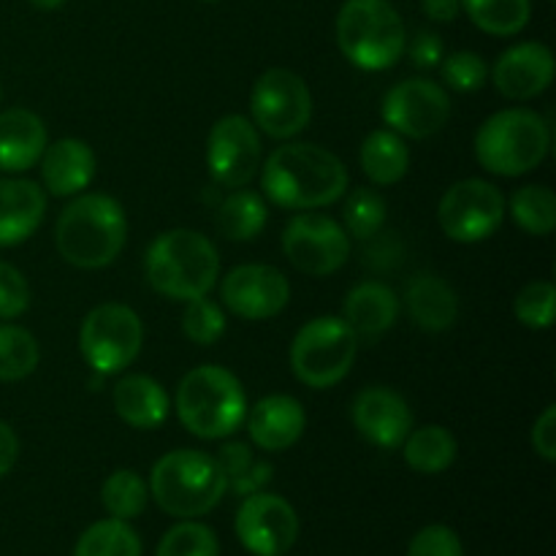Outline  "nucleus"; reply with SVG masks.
Masks as SVG:
<instances>
[{"instance_id":"41","label":"nucleus","mask_w":556,"mask_h":556,"mask_svg":"<svg viewBox=\"0 0 556 556\" xmlns=\"http://www.w3.org/2000/svg\"><path fill=\"white\" fill-rule=\"evenodd\" d=\"M532 448L543 462H556V407L548 405L532 427Z\"/></svg>"},{"instance_id":"27","label":"nucleus","mask_w":556,"mask_h":556,"mask_svg":"<svg viewBox=\"0 0 556 556\" xmlns=\"http://www.w3.org/2000/svg\"><path fill=\"white\" fill-rule=\"evenodd\" d=\"M400 448L410 470L421 472V476H440L454 465L456 454H459L456 438L440 424H427V427L418 429L413 427Z\"/></svg>"},{"instance_id":"42","label":"nucleus","mask_w":556,"mask_h":556,"mask_svg":"<svg viewBox=\"0 0 556 556\" xmlns=\"http://www.w3.org/2000/svg\"><path fill=\"white\" fill-rule=\"evenodd\" d=\"M445 58L443 38L432 30H421L410 41V60L416 68H434Z\"/></svg>"},{"instance_id":"44","label":"nucleus","mask_w":556,"mask_h":556,"mask_svg":"<svg viewBox=\"0 0 556 556\" xmlns=\"http://www.w3.org/2000/svg\"><path fill=\"white\" fill-rule=\"evenodd\" d=\"M271 476H275V467H271L269 462H253L242 476L228 481V489H231L237 497H248V494L264 492L266 483L271 481Z\"/></svg>"},{"instance_id":"19","label":"nucleus","mask_w":556,"mask_h":556,"mask_svg":"<svg viewBox=\"0 0 556 556\" xmlns=\"http://www.w3.org/2000/svg\"><path fill=\"white\" fill-rule=\"evenodd\" d=\"M248 434L253 445L266 454H280L296 445L307 429V413L302 402L288 394H269L248 407Z\"/></svg>"},{"instance_id":"39","label":"nucleus","mask_w":556,"mask_h":556,"mask_svg":"<svg viewBox=\"0 0 556 556\" xmlns=\"http://www.w3.org/2000/svg\"><path fill=\"white\" fill-rule=\"evenodd\" d=\"M30 307V286L14 264L0 261V320H14Z\"/></svg>"},{"instance_id":"40","label":"nucleus","mask_w":556,"mask_h":556,"mask_svg":"<svg viewBox=\"0 0 556 556\" xmlns=\"http://www.w3.org/2000/svg\"><path fill=\"white\" fill-rule=\"evenodd\" d=\"M407 556H465V548L451 527L429 525L413 538Z\"/></svg>"},{"instance_id":"37","label":"nucleus","mask_w":556,"mask_h":556,"mask_svg":"<svg viewBox=\"0 0 556 556\" xmlns=\"http://www.w3.org/2000/svg\"><path fill=\"white\" fill-rule=\"evenodd\" d=\"M182 334L201 348L215 345L226 334V313H223L220 304L210 302L206 296L185 302Z\"/></svg>"},{"instance_id":"35","label":"nucleus","mask_w":556,"mask_h":556,"mask_svg":"<svg viewBox=\"0 0 556 556\" xmlns=\"http://www.w3.org/2000/svg\"><path fill=\"white\" fill-rule=\"evenodd\" d=\"M220 543H217L215 530L193 519H182L174 525L157 543L155 556H217Z\"/></svg>"},{"instance_id":"9","label":"nucleus","mask_w":556,"mask_h":556,"mask_svg":"<svg viewBox=\"0 0 556 556\" xmlns=\"http://www.w3.org/2000/svg\"><path fill=\"white\" fill-rule=\"evenodd\" d=\"M144 348V324L128 304L106 302L87 313L79 329V353L92 372L123 375Z\"/></svg>"},{"instance_id":"14","label":"nucleus","mask_w":556,"mask_h":556,"mask_svg":"<svg viewBox=\"0 0 556 556\" xmlns=\"http://www.w3.org/2000/svg\"><path fill=\"white\" fill-rule=\"evenodd\" d=\"M261 134L244 114H226L206 136V168L223 188H248L261 172Z\"/></svg>"},{"instance_id":"4","label":"nucleus","mask_w":556,"mask_h":556,"mask_svg":"<svg viewBox=\"0 0 556 556\" xmlns=\"http://www.w3.org/2000/svg\"><path fill=\"white\" fill-rule=\"evenodd\" d=\"M174 407L193 438L226 440L244 424L248 394L231 369L220 364H201L179 380Z\"/></svg>"},{"instance_id":"12","label":"nucleus","mask_w":556,"mask_h":556,"mask_svg":"<svg viewBox=\"0 0 556 556\" xmlns=\"http://www.w3.org/2000/svg\"><path fill=\"white\" fill-rule=\"evenodd\" d=\"M282 253L288 264L309 277H329L345 266L351 237L345 228L320 212H299L282 231Z\"/></svg>"},{"instance_id":"3","label":"nucleus","mask_w":556,"mask_h":556,"mask_svg":"<svg viewBox=\"0 0 556 556\" xmlns=\"http://www.w3.org/2000/svg\"><path fill=\"white\" fill-rule=\"evenodd\" d=\"M144 275L152 291L174 302L210 296L220 277V253L215 242L193 228L157 233L144 255Z\"/></svg>"},{"instance_id":"15","label":"nucleus","mask_w":556,"mask_h":556,"mask_svg":"<svg viewBox=\"0 0 556 556\" xmlns=\"http://www.w3.org/2000/svg\"><path fill=\"white\" fill-rule=\"evenodd\" d=\"M237 538L250 554L282 556L299 538V516L280 494L255 492L237 510Z\"/></svg>"},{"instance_id":"28","label":"nucleus","mask_w":556,"mask_h":556,"mask_svg":"<svg viewBox=\"0 0 556 556\" xmlns=\"http://www.w3.org/2000/svg\"><path fill=\"white\" fill-rule=\"evenodd\" d=\"M266 220H269L266 201L253 190L239 188L217 210V231L231 242H250V239L261 237Z\"/></svg>"},{"instance_id":"13","label":"nucleus","mask_w":556,"mask_h":556,"mask_svg":"<svg viewBox=\"0 0 556 556\" xmlns=\"http://www.w3.org/2000/svg\"><path fill=\"white\" fill-rule=\"evenodd\" d=\"M380 117L402 139H429L451 119V96L424 76L396 81L380 101Z\"/></svg>"},{"instance_id":"26","label":"nucleus","mask_w":556,"mask_h":556,"mask_svg":"<svg viewBox=\"0 0 556 556\" xmlns=\"http://www.w3.org/2000/svg\"><path fill=\"white\" fill-rule=\"evenodd\" d=\"M358 163L369 182L386 188V185H396L405 179L407 168H410V150L400 134H394L391 128H378L364 139L362 150H358Z\"/></svg>"},{"instance_id":"49","label":"nucleus","mask_w":556,"mask_h":556,"mask_svg":"<svg viewBox=\"0 0 556 556\" xmlns=\"http://www.w3.org/2000/svg\"><path fill=\"white\" fill-rule=\"evenodd\" d=\"M0 101H3V87H0Z\"/></svg>"},{"instance_id":"29","label":"nucleus","mask_w":556,"mask_h":556,"mask_svg":"<svg viewBox=\"0 0 556 556\" xmlns=\"http://www.w3.org/2000/svg\"><path fill=\"white\" fill-rule=\"evenodd\" d=\"M462 11L478 30L510 38L530 25L532 0H462Z\"/></svg>"},{"instance_id":"16","label":"nucleus","mask_w":556,"mask_h":556,"mask_svg":"<svg viewBox=\"0 0 556 556\" xmlns=\"http://www.w3.org/2000/svg\"><path fill=\"white\" fill-rule=\"evenodd\" d=\"M220 299L242 320H269L286 309L291 282L269 264H239L223 277Z\"/></svg>"},{"instance_id":"45","label":"nucleus","mask_w":556,"mask_h":556,"mask_svg":"<svg viewBox=\"0 0 556 556\" xmlns=\"http://www.w3.org/2000/svg\"><path fill=\"white\" fill-rule=\"evenodd\" d=\"M20 459V438L5 421H0V478L9 476Z\"/></svg>"},{"instance_id":"24","label":"nucleus","mask_w":556,"mask_h":556,"mask_svg":"<svg viewBox=\"0 0 556 556\" xmlns=\"http://www.w3.org/2000/svg\"><path fill=\"white\" fill-rule=\"evenodd\" d=\"M407 313L410 320L424 331H445L456 324L459 318V296H456L454 286L445 282L438 275H421L413 277L407 282Z\"/></svg>"},{"instance_id":"33","label":"nucleus","mask_w":556,"mask_h":556,"mask_svg":"<svg viewBox=\"0 0 556 556\" xmlns=\"http://www.w3.org/2000/svg\"><path fill=\"white\" fill-rule=\"evenodd\" d=\"M147 500H150V486L136 470H114L103 481L101 503L112 519L130 521L144 514Z\"/></svg>"},{"instance_id":"47","label":"nucleus","mask_w":556,"mask_h":556,"mask_svg":"<svg viewBox=\"0 0 556 556\" xmlns=\"http://www.w3.org/2000/svg\"><path fill=\"white\" fill-rule=\"evenodd\" d=\"M30 5H36L38 11H58L60 5H65L68 0H27Z\"/></svg>"},{"instance_id":"30","label":"nucleus","mask_w":556,"mask_h":556,"mask_svg":"<svg viewBox=\"0 0 556 556\" xmlns=\"http://www.w3.org/2000/svg\"><path fill=\"white\" fill-rule=\"evenodd\" d=\"M505 212L530 237H548L556 226V195L548 185H525L505 201Z\"/></svg>"},{"instance_id":"31","label":"nucleus","mask_w":556,"mask_h":556,"mask_svg":"<svg viewBox=\"0 0 556 556\" xmlns=\"http://www.w3.org/2000/svg\"><path fill=\"white\" fill-rule=\"evenodd\" d=\"M74 556H141V541L128 521L103 519L81 532Z\"/></svg>"},{"instance_id":"43","label":"nucleus","mask_w":556,"mask_h":556,"mask_svg":"<svg viewBox=\"0 0 556 556\" xmlns=\"http://www.w3.org/2000/svg\"><path fill=\"white\" fill-rule=\"evenodd\" d=\"M215 462L220 465L226 481H233V478L242 476V472L248 470L255 459H253V451H250L248 443H237V440H231V443L220 445Z\"/></svg>"},{"instance_id":"23","label":"nucleus","mask_w":556,"mask_h":556,"mask_svg":"<svg viewBox=\"0 0 556 556\" xmlns=\"http://www.w3.org/2000/svg\"><path fill=\"white\" fill-rule=\"evenodd\" d=\"M112 405L123 424L139 432H152L166 424L168 410H172L166 389L150 375H123L114 383Z\"/></svg>"},{"instance_id":"48","label":"nucleus","mask_w":556,"mask_h":556,"mask_svg":"<svg viewBox=\"0 0 556 556\" xmlns=\"http://www.w3.org/2000/svg\"><path fill=\"white\" fill-rule=\"evenodd\" d=\"M201 3H217V0H201Z\"/></svg>"},{"instance_id":"1","label":"nucleus","mask_w":556,"mask_h":556,"mask_svg":"<svg viewBox=\"0 0 556 556\" xmlns=\"http://www.w3.org/2000/svg\"><path fill=\"white\" fill-rule=\"evenodd\" d=\"M348 182L345 163L309 141L277 147L261 166V190L282 210H324L345 195Z\"/></svg>"},{"instance_id":"22","label":"nucleus","mask_w":556,"mask_h":556,"mask_svg":"<svg viewBox=\"0 0 556 556\" xmlns=\"http://www.w3.org/2000/svg\"><path fill=\"white\" fill-rule=\"evenodd\" d=\"M47 144V125L36 112L20 106L0 112V172H27L41 161Z\"/></svg>"},{"instance_id":"5","label":"nucleus","mask_w":556,"mask_h":556,"mask_svg":"<svg viewBox=\"0 0 556 556\" xmlns=\"http://www.w3.org/2000/svg\"><path fill=\"white\" fill-rule=\"evenodd\" d=\"M337 47L367 74L394 68L407 49V30L389 0H345L334 22Z\"/></svg>"},{"instance_id":"2","label":"nucleus","mask_w":556,"mask_h":556,"mask_svg":"<svg viewBox=\"0 0 556 556\" xmlns=\"http://www.w3.org/2000/svg\"><path fill=\"white\" fill-rule=\"evenodd\" d=\"M128 239L123 204L106 193H79L58 217L54 244L65 264L103 269L114 264Z\"/></svg>"},{"instance_id":"6","label":"nucleus","mask_w":556,"mask_h":556,"mask_svg":"<svg viewBox=\"0 0 556 556\" xmlns=\"http://www.w3.org/2000/svg\"><path fill=\"white\" fill-rule=\"evenodd\" d=\"M150 494L163 514L174 519H199L220 505L228 481L215 456L195 448L163 454L150 472Z\"/></svg>"},{"instance_id":"21","label":"nucleus","mask_w":556,"mask_h":556,"mask_svg":"<svg viewBox=\"0 0 556 556\" xmlns=\"http://www.w3.org/2000/svg\"><path fill=\"white\" fill-rule=\"evenodd\" d=\"M47 193L38 182L22 177L0 179V248L30 239L43 223Z\"/></svg>"},{"instance_id":"10","label":"nucleus","mask_w":556,"mask_h":556,"mask_svg":"<svg viewBox=\"0 0 556 556\" xmlns=\"http://www.w3.org/2000/svg\"><path fill=\"white\" fill-rule=\"evenodd\" d=\"M253 125L271 139H293L313 119V92L307 81L288 68H269L250 90Z\"/></svg>"},{"instance_id":"7","label":"nucleus","mask_w":556,"mask_h":556,"mask_svg":"<svg viewBox=\"0 0 556 556\" xmlns=\"http://www.w3.org/2000/svg\"><path fill=\"white\" fill-rule=\"evenodd\" d=\"M552 150V128L532 109H503L481 123L476 157L489 174L521 177L541 166Z\"/></svg>"},{"instance_id":"8","label":"nucleus","mask_w":556,"mask_h":556,"mask_svg":"<svg viewBox=\"0 0 556 556\" xmlns=\"http://www.w3.org/2000/svg\"><path fill=\"white\" fill-rule=\"evenodd\" d=\"M358 356V334L337 315L307 320L291 342V372L307 389L326 391L348 378Z\"/></svg>"},{"instance_id":"18","label":"nucleus","mask_w":556,"mask_h":556,"mask_svg":"<svg viewBox=\"0 0 556 556\" xmlns=\"http://www.w3.org/2000/svg\"><path fill=\"white\" fill-rule=\"evenodd\" d=\"M554 52L541 41H521L505 49L492 68L494 87L510 101H532L552 87Z\"/></svg>"},{"instance_id":"11","label":"nucleus","mask_w":556,"mask_h":556,"mask_svg":"<svg viewBox=\"0 0 556 556\" xmlns=\"http://www.w3.org/2000/svg\"><path fill=\"white\" fill-rule=\"evenodd\" d=\"M505 195L489 179H459L451 185L438 204V223L448 239L476 244L494 237L505 220Z\"/></svg>"},{"instance_id":"20","label":"nucleus","mask_w":556,"mask_h":556,"mask_svg":"<svg viewBox=\"0 0 556 556\" xmlns=\"http://www.w3.org/2000/svg\"><path fill=\"white\" fill-rule=\"evenodd\" d=\"M43 188L58 199L79 195L96 179L98 157L92 147L81 139H58L47 144L41 155Z\"/></svg>"},{"instance_id":"46","label":"nucleus","mask_w":556,"mask_h":556,"mask_svg":"<svg viewBox=\"0 0 556 556\" xmlns=\"http://www.w3.org/2000/svg\"><path fill=\"white\" fill-rule=\"evenodd\" d=\"M421 11L432 22H454L462 14V0H421Z\"/></svg>"},{"instance_id":"34","label":"nucleus","mask_w":556,"mask_h":556,"mask_svg":"<svg viewBox=\"0 0 556 556\" xmlns=\"http://www.w3.org/2000/svg\"><path fill=\"white\" fill-rule=\"evenodd\" d=\"M386 199L380 190L375 188H356L345 201L342 210V220H345L348 237L356 239H372L375 233L383 228L386 223Z\"/></svg>"},{"instance_id":"25","label":"nucleus","mask_w":556,"mask_h":556,"mask_svg":"<svg viewBox=\"0 0 556 556\" xmlns=\"http://www.w3.org/2000/svg\"><path fill=\"white\" fill-rule=\"evenodd\" d=\"M345 324L358 337H380L400 318V296L380 280H364L345 296Z\"/></svg>"},{"instance_id":"38","label":"nucleus","mask_w":556,"mask_h":556,"mask_svg":"<svg viewBox=\"0 0 556 556\" xmlns=\"http://www.w3.org/2000/svg\"><path fill=\"white\" fill-rule=\"evenodd\" d=\"M440 74L448 90L478 92L489 81V63L478 52L459 49L440 60Z\"/></svg>"},{"instance_id":"36","label":"nucleus","mask_w":556,"mask_h":556,"mask_svg":"<svg viewBox=\"0 0 556 556\" xmlns=\"http://www.w3.org/2000/svg\"><path fill=\"white\" fill-rule=\"evenodd\" d=\"M556 313V288L548 280H532L516 293L514 315L532 331L552 329Z\"/></svg>"},{"instance_id":"17","label":"nucleus","mask_w":556,"mask_h":556,"mask_svg":"<svg viewBox=\"0 0 556 556\" xmlns=\"http://www.w3.org/2000/svg\"><path fill=\"white\" fill-rule=\"evenodd\" d=\"M351 421L356 432L375 448L394 451L405 443L413 429V410L400 391L389 386H369L358 391L351 405Z\"/></svg>"},{"instance_id":"32","label":"nucleus","mask_w":556,"mask_h":556,"mask_svg":"<svg viewBox=\"0 0 556 556\" xmlns=\"http://www.w3.org/2000/svg\"><path fill=\"white\" fill-rule=\"evenodd\" d=\"M38 362H41V348L36 337L22 326L0 324V383L30 378Z\"/></svg>"}]
</instances>
